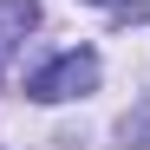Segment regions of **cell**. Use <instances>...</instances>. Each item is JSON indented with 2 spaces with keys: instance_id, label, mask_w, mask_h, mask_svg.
<instances>
[{
  "instance_id": "3957f363",
  "label": "cell",
  "mask_w": 150,
  "mask_h": 150,
  "mask_svg": "<svg viewBox=\"0 0 150 150\" xmlns=\"http://www.w3.org/2000/svg\"><path fill=\"white\" fill-rule=\"evenodd\" d=\"M124 137H131L137 150H150V105H144L137 117H124Z\"/></svg>"
},
{
  "instance_id": "277c9868",
  "label": "cell",
  "mask_w": 150,
  "mask_h": 150,
  "mask_svg": "<svg viewBox=\"0 0 150 150\" xmlns=\"http://www.w3.org/2000/svg\"><path fill=\"white\" fill-rule=\"evenodd\" d=\"M91 7H105V13H124V20H144V13H150V0H91Z\"/></svg>"
},
{
  "instance_id": "7a4b0ae2",
  "label": "cell",
  "mask_w": 150,
  "mask_h": 150,
  "mask_svg": "<svg viewBox=\"0 0 150 150\" xmlns=\"http://www.w3.org/2000/svg\"><path fill=\"white\" fill-rule=\"evenodd\" d=\"M33 20H39V0H0V59H7L13 39L33 33Z\"/></svg>"
},
{
  "instance_id": "6da1fadb",
  "label": "cell",
  "mask_w": 150,
  "mask_h": 150,
  "mask_svg": "<svg viewBox=\"0 0 150 150\" xmlns=\"http://www.w3.org/2000/svg\"><path fill=\"white\" fill-rule=\"evenodd\" d=\"M98 85V52H59L52 65H39L33 79H26V91L39 98V105H65V98H85Z\"/></svg>"
}]
</instances>
